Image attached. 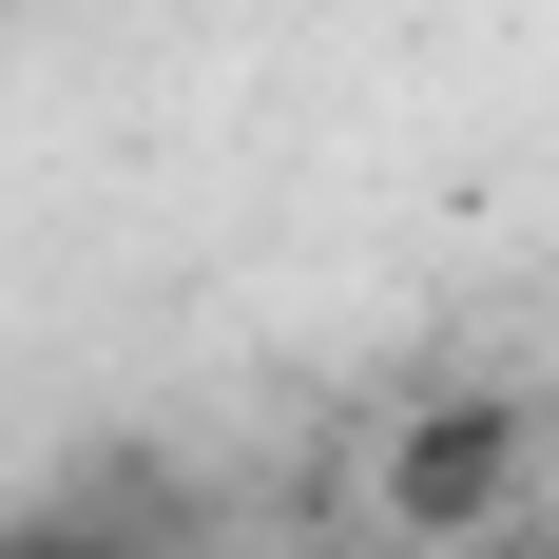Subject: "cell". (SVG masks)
<instances>
[{"mask_svg":"<svg viewBox=\"0 0 559 559\" xmlns=\"http://www.w3.org/2000/svg\"><path fill=\"white\" fill-rule=\"evenodd\" d=\"M502 502H521V425H502V405H444V425L405 444V521L463 540V521H502Z\"/></svg>","mask_w":559,"mask_h":559,"instance_id":"obj_1","label":"cell"},{"mask_svg":"<svg viewBox=\"0 0 559 559\" xmlns=\"http://www.w3.org/2000/svg\"><path fill=\"white\" fill-rule=\"evenodd\" d=\"M0 559H193V540H174L155 483H58V502L0 521Z\"/></svg>","mask_w":559,"mask_h":559,"instance_id":"obj_2","label":"cell"}]
</instances>
